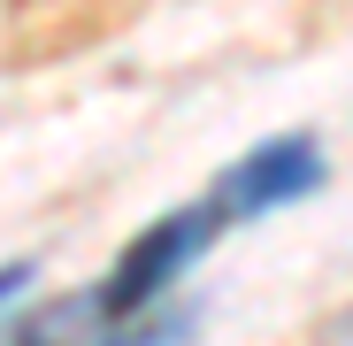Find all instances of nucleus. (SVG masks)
I'll list each match as a JSON object with an SVG mask.
<instances>
[{
    "label": "nucleus",
    "instance_id": "1",
    "mask_svg": "<svg viewBox=\"0 0 353 346\" xmlns=\"http://www.w3.org/2000/svg\"><path fill=\"white\" fill-rule=\"evenodd\" d=\"M215 223H223V208L208 200V208H176V215H161L154 231H139V239L123 247V262H115V277L100 285V308H108V323L115 316H139L169 277H185L200 254H208V239H215Z\"/></svg>",
    "mask_w": 353,
    "mask_h": 346
},
{
    "label": "nucleus",
    "instance_id": "2",
    "mask_svg": "<svg viewBox=\"0 0 353 346\" xmlns=\"http://www.w3.org/2000/svg\"><path fill=\"white\" fill-rule=\"evenodd\" d=\"M330 185V162L307 131H284L269 146H254L246 162H230L223 169V185H215V208L223 215H269V208H292V200H307Z\"/></svg>",
    "mask_w": 353,
    "mask_h": 346
},
{
    "label": "nucleus",
    "instance_id": "3",
    "mask_svg": "<svg viewBox=\"0 0 353 346\" xmlns=\"http://www.w3.org/2000/svg\"><path fill=\"white\" fill-rule=\"evenodd\" d=\"M108 331V308H100V285L92 293H77V300H54V308H39L8 346H92Z\"/></svg>",
    "mask_w": 353,
    "mask_h": 346
},
{
    "label": "nucleus",
    "instance_id": "4",
    "mask_svg": "<svg viewBox=\"0 0 353 346\" xmlns=\"http://www.w3.org/2000/svg\"><path fill=\"white\" fill-rule=\"evenodd\" d=\"M192 331H200V308H161V316L139 308V316H115L92 346H185Z\"/></svg>",
    "mask_w": 353,
    "mask_h": 346
},
{
    "label": "nucleus",
    "instance_id": "5",
    "mask_svg": "<svg viewBox=\"0 0 353 346\" xmlns=\"http://www.w3.org/2000/svg\"><path fill=\"white\" fill-rule=\"evenodd\" d=\"M23 293H31V262H8V269H0V308L23 300Z\"/></svg>",
    "mask_w": 353,
    "mask_h": 346
}]
</instances>
